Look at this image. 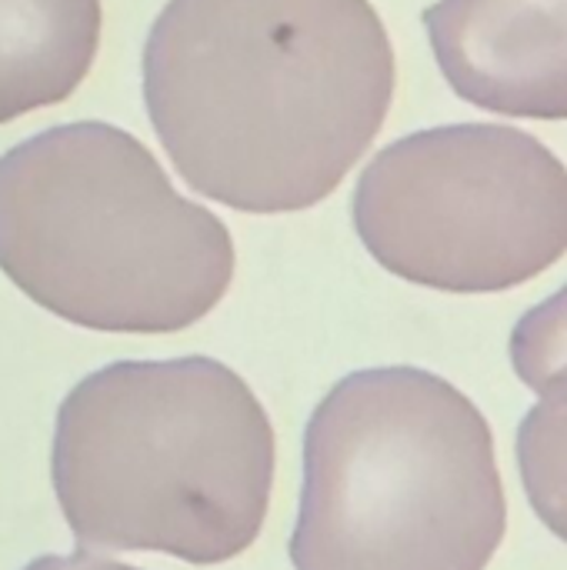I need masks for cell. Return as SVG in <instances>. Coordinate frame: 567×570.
Returning <instances> with one entry per match:
<instances>
[{
	"instance_id": "cell-9",
	"label": "cell",
	"mask_w": 567,
	"mask_h": 570,
	"mask_svg": "<svg viewBox=\"0 0 567 570\" xmlns=\"http://www.w3.org/2000/svg\"><path fill=\"white\" fill-rule=\"evenodd\" d=\"M508 351L515 374L535 394L567 367V284L515 324Z\"/></svg>"
},
{
	"instance_id": "cell-6",
	"label": "cell",
	"mask_w": 567,
	"mask_h": 570,
	"mask_svg": "<svg viewBox=\"0 0 567 570\" xmlns=\"http://www.w3.org/2000/svg\"><path fill=\"white\" fill-rule=\"evenodd\" d=\"M424 27L461 100L505 117L567 120V0H438Z\"/></svg>"
},
{
	"instance_id": "cell-1",
	"label": "cell",
	"mask_w": 567,
	"mask_h": 570,
	"mask_svg": "<svg viewBox=\"0 0 567 570\" xmlns=\"http://www.w3.org/2000/svg\"><path fill=\"white\" fill-rule=\"evenodd\" d=\"M394 47L371 0H167L144 104L177 174L244 214L321 204L374 144Z\"/></svg>"
},
{
	"instance_id": "cell-10",
	"label": "cell",
	"mask_w": 567,
	"mask_h": 570,
	"mask_svg": "<svg viewBox=\"0 0 567 570\" xmlns=\"http://www.w3.org/2000/svg\"><path fill=\"white\" fill-rule=\"evenodd\" d=\"M20 570H140L130 568V564H120V561H104V558H94L90 551L77 548L74 554H47V558H37L30 561L27 568Z\"/></svg>"
},
{
	"instance_id": "cell-5",
	"label": "cell",
	"mask_w": 567,
	"mask_h": 570,
	"mask_svg": "<svg viewBox=\"0 0 567 570\" xmlns=\"http://www.w3.org/2000/svg\"><path fill=\"white\" fill-rule=\"evenodd\" d=\"M351 214L394 277L501 294L567 254V167L518 127L444 124L388 144L364 167Z\"/></svg>"
},
{
	"instance_id": "cell-3",
	"label": "cell",
	"mask_w": 567,
	"mask_h": 570,
	"mask_svg": "<svg viewBox=\"0 0 567 570\" xmlns=\"http://www.w3.org/2000/svg\"><path fill=\"white\" fill-rule=\"evenodd\" d=\"M0 271L77 327L174 334L227 294L234 240L134 134L77 120L0 157Z\"/></svg>"
},
{
	"instance_id": "cell-4",
	"label": "cell",
	"mask_w": 567,
	"mask_h": 570,
	"mask_svg": "<svg viewBox=\"0 0 567 570\" xmlns=\"http://www.w3.org/2000/svg\"><path fill=\"white\" fill-rule=\"evenodd\" d=\"M505 531L491 424L451 381L371 367L314 407L294 570H485Z\"/></svg>"
},
{
	"instance_id": "cell-8",
	"label": "cell",
	"mask_w": 567,
	"mask_h": 570,
	"mask_svg": "<svg viewBox=\"0 0 567 570\" xmlns=\"http://www.w3.org/2000/svg\"><path fill=\"white\" fill-rule=\"evenodd\" d=\"M538 394L518 428V468L535 514L567 544V367Z\"/></svg>"
},
{
	"instance_id": "cell-7",
	"label": "cell",
	"mask_w": 567,
	"mask_h": 570,
	"mask_svg": "<svg viewBox=\"0 0 567 570\" xmlns=\"http://www.w3.org/2000/svg\"><path fill=\"white\" fill-rule=\"evenodd\" d=\"M100 0H0V124L67 100L100 43Z\"/></svg>"
},
{
	"instance_id": "cell-2",
	"label": "cell",
	"mask_w": 567,
	"mask_h": 570,
	"mask_svg": "<svg viewBox=\"0 0 567 570\" xmlns=\"http://www.w3.org/2000/svg\"><path fill=\"white\" fill-rule=\"evenodd\" d=\"M50 478L77 548L211 568L264 528L274 428L244 377L214 357L117 361L63 397Z\"/></svg>"
}]
</instances>
